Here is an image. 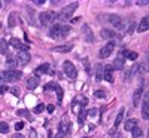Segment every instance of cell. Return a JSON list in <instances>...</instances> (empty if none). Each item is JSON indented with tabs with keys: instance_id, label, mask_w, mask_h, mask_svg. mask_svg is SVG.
<instances>
[{
	"instance_id": "34",
	"label": "cell",
	"mask_w": 149,
	"mask_h": 138,
	"mask_svg": "<svg viewBox=\"0 0 149 138\" xmlns=\"http://www.w3.org/2000/svg\"><path fill=\"white\" fill-rule=\"evenodd\" d=\"M94 97H95V98H104V97H106V92H103V91H97V92L94 94Z\"/></svg>"
},
{
	"instance_id": "33",
	"label": "cell",
	"mask_w": 149,
	"mask_h": 138,
	"mask_svg": "<svg viewBox=\"0 0 149 138\" xmlns=\"http://www.w3.org/2000/svg\"><path fill=\"white\" fill-rule=\"evenodd\" d=\"M137 57H139V55L136 54V52H130V51H128V55H127V58H128V59L134 61V59H137Z\"/></svg>"
},
{
	"instance_id": "29",
	"label": "cell",
	"mask_w": 149,
	"mask_h": 138,
	"mask_svg": "<svg viewBox=\"0 0 149 138\" xmlns=\"http://www.w3.org/2000/svg\"><path fill=\"white\" fill-rule=\"evenodd\" d=\"M57 83H54V82H49V83H46V86H45V91H55L57 89Z\"/></svg>"
},
{
	"instance_id": "12",
	"label": "cell",
	"mask_w": 149,
	"mask_h": 138,
	"mask_svg": "<svg viewBox=\"0 0 149 138\" xmlns=\"http://www.w3.org/2000/svg\"><path fill=\"white\" fill-rule=\"evenodd\" d=\"M142 95H143V88H142V86H139L137 89H136L134 95H133V106H134V107H136V106H137V104L140 103Z\"/></svg>"
},
{
	"instance_id": "8",
	"label": "cell",
	"mask_w": 149,
	"mask_h": 138,
	"mask_svg": "<svg viewBox=\"0 0 149 138\" xmlns=\"http://www.w3.org/2000/svg\"><path fill=\"white\" fill-rule=\"evenodd\" d=\"M109 22H110L115 28H118V30H122V28H124V22H122V19H121L119 15H110V17H109Z\"/></svg>"
},
{
	"instance_id": "41",
	"label": "cell",
	"mask_w": 149,
	"mask_h": 138,
	"mask_svg": "<svg viewBox=\"0 0 149 138\" xmlns=\"http://www.w3.org/2000/svg\"><path fill=\"white\" fill-rule=\"evenodd\" d=\"M33 3H36L37 6H40V5H43V3H45V0H33Z\"/></svg>"
},
{
	"instance_id": "30",
	"label": "cell",
	"mask_w": 149,
	"mask_h": 138,
	"mask_svg": "<svg viewBox=\"0 0 149 138\" xmlns=\"http://www.w3.org/2000/svg\"><path fill=\"white\" fill-rule=\"evenodd\" d=\"M8 131H9L8 123H5V122H0V134H6Z\"/></svg>"
},
{
	"instance_id": "28",
	"label": "cell",
	"mask_w": 149,
	"mask_h": 138,
	"mask_svg": "<svg viewBox=\"0 0 149 138\" xmlns=\"http://www.w3.org/2000/svg\"><path fill=\"white\" fill-rule=\"evenodd\" d=\"M18 115H19V116H22V117H27L29 120H33V116L30 115L29 111H26V110H18Z\"/></svg>"
},
{
	"instance_id": "50",
	"label": "cell",
	"mask_w": 149,
	"mask_h": 138,
	"mask_svg": "<svg viewBox=\"0 0 149 138\" xmlns=\"http://www.w3.org/2000/svg\"><path fill=\"white\" fill-rule=\"evenodd\" d=\"M0 43H2V42H0Z\"/></svg>"
},
{
	"instance_id": "25",
	"label": "cell",
	"mask_w": 149,
	"mask_h": 138,
	"mask_svg": "<svg viewBox=\"0 0 149 138\" xmlns=\"http://www.w3.org/2000/svg\"><path fill=\"white\" fill-rule=\"evenodd\" d=\"M86 115H88V111H86V108H81V113H79V123H84V122H85Z\"/></svg>"
},
{
	"instance_id": "17",
	"label": "cell",
	"mask_w": 149,
	"mask_h": 138,
	"mask_svg": "<svg viewBox=\"0 0 149 138\" xmlns=\"http://www.w3.org/2000/svg\"><path fill=\"white\" fill-rule=\"evenodd\" d=\"M148 28H149V19H148V17H145V18H142L140 24L137 26V31L143 33V31H146Z\"/></svg>"
},
{
	"instance_id": "40",
	"label": "cell",
	"mask_w": 149,
	"mask_h": 138,
	"mask_svg": "<svg viewBox=\"0 0 149 138\" xmlns=\"http://www.w3.org/2000/svg\"><path fill=\"white\" fill-rule=\"evenodd\" d=\"M134 27H137V26H136V22H131V24H130V28H128V33H133Z\"/></svg>"
},
{
	"instance_id": "27",
	"label": "cell",
	"mask_w": 149,
	"mask_h": 138,
	"mask_svg": "<svg viewBox=\"0 0 149 138\" xmlns=\"http://www.w3.org/2000/svg\"><path fill=\"white\" fill-rule=\"evenodd\" d=\"M57 99H58V103H61V101H63V88H61V86H57Z\"/></svg>"
},
{
	"instance_id": "37",
	"label": "cell",
	"mask_w": 149,
	"mask_h": 138,
	"mask_svg": "<svg viewBox=\"0 0 149 138\" xmlns=\"http://www.w3.org/2000/svg\"><path fill=\"white\" fill-rule=\"evenodd\" d=\"M22 128H24V123H22V122H18V123L15 125V129H17V131H21Z\"/></svg>"
},
{
	"instance_id": "4",
	"label": "cell",
	"mask_w": 149,
	"mask_h": 138,
	"mask_svg": "<svg viewBox=\"0 0 149 138\" xmlns=\"http://www.w3.org/2000/svg\"><path fill=\"white\" fill-rule=\"evenodd\" d=\"M57 19V14L55 12H42V14H39V21L43 27H48L51 26V24Z\"/></svg>"
},
{
	"instance_id": "10",
	"label": "cell",
	"mask_w": 149,
	"mask_h": 138,
	"mask_svg": "<svg viewBox=\"0 0 149 138\" xmlns=\"http://www.w3.org/2000/svg\"><path fill=\"white\" fill-rule=\"evenodd\" d=\"M148 92H146V97H145V99H143V106H142V117L145 119V120H148L149 119V101H148Z\"/></svg>"
},
{
	"instance_id": "5",
	"label": "cell",
	"mask_w": 149,
	"mask_h": 138,
	"mask_svg": "<svg viewBox=\"0 0 149 138\" xmlns=\"http://www.w3.org/2000/svg\"><path fill=\"white\" fill-rule=\"evenodd\" d=\"M63 70H64V73L67 74V76H69L70 79H74V77L78 76L76 67H74V64H73V62H70V61H64V64H63Z\"/></svg>"
},
{
	"instance_id": "3",
	"label": "cell",
	"mask_w": 149,
	"mask_h": 138,
	"mask_svg": "<svg viewBox=\"0 0 149 138\" xmlns=\"http://www.w3.org/2000/svg\"><path fill=\"white\" fill-rule=\"evenodd\" d=\"M21 77H22V73L18 70H6L0 76V79H3L5 82H15V80H19Z\"/></svg>"
},
{
	"instance_id": "48",
	"label": "cell",
	"mask_w": 149,
	"mask_h": 138,
	"mask_svg": "<svg viewBox=\"0 0 149 138\" xmlns=\"http://www.w3.org/2000/svg\"><path fill=\"white\" fill-rule=\"evenodd\" d=\"M0 28H2V24H0Z\"/></svg>"
},
{
	"instance_id": "22",
	"label": "cell",
	"mask_w": 149,
	"mask_h": 138,
	"mask_svg": "<svg viewBox=\"0 0 149 138\" xmlns=\"http://www.w3.org/2000/svg\"><path fill=\"white\" fill-rule=\"evenodd\" d=\"M15 24H17V14H15V12H12V14L9 15V18H8V26L10 28H14Z\"/></svg>"
},
{
	"instance_id": "35",
	"label": "cell",
	"mask_w": 149,
	"mask_h": 138,
	"mask_svg": "<svg viewBox=\"0 0 149 138\" xmlns=\"http://www.w3.org/2000/svg\"><path fill=\"white\" fill-rule=\"evenodd\" d=\"M102 74H103V73H102V66H98V68H97V76H95V79H97V80H100V79H102Z\"/></svg>"
},
{
	"instance_id": "13",
	"label": "cell",
	"mask_w": 149,
	"mask_h": 138,
	"mask_svg": "<svg viewBox=\"0 0 149 138\" xmlns=\"http://www.w3.org/2000/svg\"><path fill=\"white\" fill-rule=\"evenodd\" d=\"M73 49V45H61V46H55L52 48L51 51H55V52H63V54H67Z\"/></svg>"
},
{
	"instance_id": "18",
	"label": "cell",
	"mask_w": 149,
	"mask_h": 138,
	"mask_svg": "<svg viewBox=\"0 0 149 138\" xmlns=\"http://www.w3.org/2000/svg\"><path fill=\"white\" fill-rule=\"evenodd\" d=\"M37 85H39V79H37V77H29L27 79V88H29V89H36V86Z\"/></svg>"
},
{
	"instance_id": "16",
	"label": "cell",
	"mask_w": 149,
	"mask_h": 138,
	"mask_svg": "<svg viewBox=\"0 0 149 138\" xmlns=\"http://www.w3.org/2000/svg\"><path fill=\"white\" fill-rule=\"evenodd\" d=\"M100 36H102V39H104V40H107V39H113V37H116L115 31H112V30H109V28H103V30H102V33H100Z\"/></svg>"
},
{
	"instance_id": "49",
	"label": "cell",
	"mask_w": 149,
	"mask_h": 138,
	"mask_svg": "<svg viewBox=\"0 0 149 138\" xmlns=\"http://www.w3.org/2000/svg\"><path fill=\"white\" fill-rule=\"evenodd\" d=\"M0 6H2V2H0Z\"/></svg>"
},
{
	"instance_id": "43",
	"label": "cell",
	"mask_w": 149,
	"mask_h": 138,
	"mask_svg": "<svg viewBox=\"0 0 149 138\" xmlns=\"http://www.w3.org/2000/svg\"><path fill=\"white\" fill-rule=\"evenodd\" d=\"M137 5H140V6H145V5H148V0H140V2H137Z\"/></svg>"
},
{
	"instance_id": "38",
	"label": "cell",
	"mask_w": 149,
	"mask_h": 138,
	"mask_svg": "<svg viewBox=\"0 0 149 138\" xmlns=\"http://www.w3.org/2000/svg\"><path fill=\"white\" fill-rule=\"evenodd\" d=\"M84 67H85L86 71H90V62H88V59H85V61H84Z\"/></svg>"
},
{
	"instance_id": "1",
	"label": "cell",
	"mask_w": 149,
	"mask_h": 138,
	"mask_svg": "<svg viewBox=\"0 0 149 138\" xmlns=\"http://www.w3.org/2000/svg\"><path fill=\"white\" fill-rule=\"evenodd\" d=\"M69 31H70V27H67V26H52L51 30H49V36L54 40H58V39L66 37L69 34Z\"/></svg>"
},
{
	"instance_id": "47",
	"label": "cell",
	"mask_w": 149,
	"mask_h": 138,
	"mask_svg": "<svg viewBox=\"0 0 149 138\" xmlns=\"http://www.w3.org/2000/svg\"><path fill=\"white\" fill-rule=\"evenodd\" d=\"M85 138H91V137H85Z\"/></svg>"
},
{
	"instance_id": "7",
	"label": "cell",
	"mask_w": 149,
	"mask_h": 138,
	"mask_svg": "<svg viewBox=\"0 0 149 138\" xmlns=\"http://www.w3.org/2000/svg\"><path fill=\"white\" fill-rule=\"evenodd\" d=\"M17 59H18L19 64L26 66V64H29V62H30L31 57H30V54H29L27 51H19V52H18V55H17Z\"/></svg>"
},
{
	"instance_id": "14",
	"label": "cell",
	"mask_w": 149,
	"mask_h": 138,
	"mask_svg": "<svg viewBox=\"0 0 149 138\" xmlns=\"http://www.w3.org/2000/svg\"><path fill=\"white\" fill-rule=\"evenodd\" d=\"M112 73H113V68H112V66H106L104 67V73H103V76L107 82H113V76H112Z\"/></svg>"
},
{
	"instance_id": "39",
	"label": "cell",
	"mask_w": 149,
	"mask_h": 138,
	"mask_svg": "<svg viewBox=\"0 0 149 138\" xmlns=\"http://www.w3.org/2000/svg\"><path fill=\"white\" fill-rule=\"evenodd\" d=\"M8 89H9V88H8V86H5V85H3V86H0V94H5Z\"/></svg>"
},
{
	"instance_id": "9",
	"label": "cell",
	"mask_w": 149,
	"mask_h": 138,
	"mask_svg": "<svg viewBox=\"0 0 149 138\" xmlns=\"http://www.w3.org/2000/svg\"><path fill=\"white\" fill-rule=\"evenodd\" d=\"M82 34H84L85 42H90V43H93V42H94V34H93V31H91L90 26H84V27H82Z\"/></svg>"
},
{
	"instance_id": "36",
	"label": "cell",
	"mask_w": 149,
	"mask_h": 138,
	"mask_svg": "<svg viewBox=\"0 0 149 138\" xmlns=\"http://www.w3.org/2000/svg\"><path fill=\"white\" fill-rule=\"evenodd\" d=\"M54 110H55V107H54L52 104H49V106L46 107V111L49 113V115H52V113H54Z\"/></svg>"
},
{
	"instance_id": "45",
	"label": "cell",
	"mask_w": 149,
	"mask_h": 138,
	"mask_svg": "<svg viewBox=\"0 0 149 138\" xmlns=\"http://www.w3.org/2000/svg\"><path fill=\"white\" fill-rule=\"evenodd\" d=\"M10 91H12V94H14V95H18V94H19V92H18V89H15V88H12Z\"/></svg>"
},
{
	"instance_id": "31",
	"label": "cell",
	"mask_w": 149,
	"mask_h": 138,
	"mask_svg": "<svg viewBox=\"0 0 149 138\" xmlns=\"http://www.w3.org/2000/svg\"><path fill=\"white\" fill-rule=\"evenodd\" d=\"M6 67H8V70H15V67H17V62H15L14 59H9V61L6 62Z\"/></svg>"
},
{
	"instance_id": "6",
	"label": "cell",
	"mask_w": 149,
	"mask_h": 138,
	"mask_svg": "<svg viewBox=\"0 0 149 138\" xmlns=\"http://www.w3.org/2000/svg\"><path fill=\"white\" fill-rule=\"evenodd\" d=\"M113 49H115L113 42H109L107 45H104V46L100 49V52H98V57H100V58H107V57H110L112 52H113Z\"/></svg>"
},
{
	"instance_id": "11",
	"label": "cell",
	"mask_w": 149,
	"mask_h": 138,
	"mask_svg": "<svg viewBox=\"0 0 149 138\" xmlns=\"http://www.w3.org/2000/svg\"><path fill=\"white\" fill-rule=\"evenodd\" d=\"M49 68H51V66H49L48 62H45V64H42L40 67H37V68L34 70V74H36L34 77H39L40 74H46V73H49Z\"/></svg>"
},
{
	"instance_id": "15",
	"label": "cell",
	"mask_w": 149,
	"mask_h": 138,
	"mask_svg": "<svg viewBox=\"0 0 149 138\" xmlns=\"http://www.w3.org/2000/svg\"><path fill=\"white\" fill-rule=\"evenodd\" d=\"M69 128H70V123H69L67 119H64V120H61V123H60L58 132H60V134H63V135H66V134L69 132Z\"/></svg>"
},
{
	"instance_id": "2",
	"label": "cell",
	"mask_w": 149,
	"mask_h": 138,
	"mask_svg": "<svg viewBox=\"0 0 149 138\" xmlns=\"http://www.w3.org/2000/svg\"><path fill=\"white\" fill-rule=\"evenodd\" d=\"M78 6H79V3H78V2L69 3L67 6H64L63 9H61V12H60V18H61V19H70V18H72V15L74 14V10L78 9Z\"/></svg>"
},
{
	"instance_id": "32",
	"label": "cell",
	"mask_w": 149,
	"mask_h": 138,
	"mask_svg": "<svg viewBox=\"0 0 149 138\" xmlns=\"http://www.w3.org/2000/svg\"><path fill=\"white\" fill-rule=\"evenodd\" d=\"M43 108H45V106H43V104H37V106H36V108H34V113L40 115V113L43 111Z\"/></svg>"
},
{
	"instance_id": "21",
	"label": "cell",
	"mask_w": 149,
	"mask_h": 138,
	"mask_svg": "<svg viewBox=\"0 0 149 138\" xmlns=\"http://www.w3.org/2000/svg\"><path fill=\"white\" fill-rule=\"evenodd\" d=\"M10 45H12V46H15L17 49H19V51H27V52H29V46H26V45H21V43H19L17 39H12V40H10Z\"/></svg>"
},
{
	"instance_id": "46",
	"label": "cell",
	"mask_w": 149,
	"mask_h": 138,
	"mask_svg": "<svg viewBox=\"0 0 149 138\" xmlns=\"http://www.w3.org/2000/svg\"><path fill=\"white\" fill-rule=\"evenodd\" d=\"M10 138H24V135H21V134H15L14 137H10Z\"/></svg>"
},
{
	"instance_id": "44",
	"label": "cell",
	"mask_w": 149,
	"mask_h": 138,
	"mask_svg": "<svg viewBox=\"0 0 149 138\" xmlns=\"http://www.w3.org/2000/svg\"><path fill=\"white\" fill-rule=\"evenodd\" d=\"M30 138H36V131H34V129L30 131Z\"/></svg>"
},
{
	"instance_id": "20",
	"label": "cell",
	"mask_w": 149,
	"mask_h": 138,
	"mask_svg": "<svg viewBox=\"0 0 149 138\" xmlns=\"http://www.w3.org/2000/svg\"><path fill=\"white\" fill-rule=\"evenodd\" d=\"M136 126H137V120H136V119H130V120L125 122V125H124V129H125V131H131Z\"/></svg>"
},
{
	"instance_id": "24",
	"label": "cell",
	"mask_w": 149,
	"mask_h": 138,
	"mask_svg": "<svg viewBox=\"0 0 149 138\" xmlns=\"http://www.w3.org/2000/svg\"><path fill=\"white\" fill-rule=\"evenodd\" d=\"M27 19H29V22L30 24H36V19H34V10L33 9H30V8H27Z\"/></svg>"
},
{
	"instance_id": "19",
	"label": "cell",
	"mask_w": 149,
	"mask_h": 138,
	"mask_svg": "<svg viewBox=\"0 0 149 138\" xmlns=\"http://www.w3.org/2000/svg\"><path fill=\"white\" fill-rule=\"evenodd\" d=\"M124 58H121V57H118L115 61H113V64H112V68H115V70H122V67H124Z\"/></svg>"
},
{
	"instance_id": "42",
	"label": "cell",
	"mask_w": 149,
	"mask_h": 138,
	"mask_svg": "<svg viewBox=\"0 0 149 138\" xmlns=\"http://www.w3.org/2000/svg\"><path fill=\"white\" fill-rule=\"evenodd\" d=\"M90 116H95L97 115V108H91V111H88Z\"/></svg>"
},
{
	"instance_id": "23",
	"label": "cell",
	"mask_w": 149,
	"mask_h": 138,
	"mask_svg": "<svg viewBox=\"0 0 149 138\" xmlns=\"http://www.w3.org/2000/svg\"><path fill=\"white\" fill-rule=\"evenodd\" d=\"M122 119H124V108L118 113V116H116V119H115V122H113V129H116L119 125H121V122H122Z\"/></svg>"
},
{
	"instance_id": "26",
	"label": "cell",
	"mask_w": 149,
	"mask_h": 138,
	"mask_svg": "<svg viewBox=\"0 0 149 138\" xmlns=\"http://www.w3.org/2000/svg\"><path fill=\"white\" fill-rule=\"evenodd\" d=\"M142 134H143V132H142V129H140L139 126H136V128H133V129H131V135H133L134 138H139Z\"/></svg>"
}]
</instances>
